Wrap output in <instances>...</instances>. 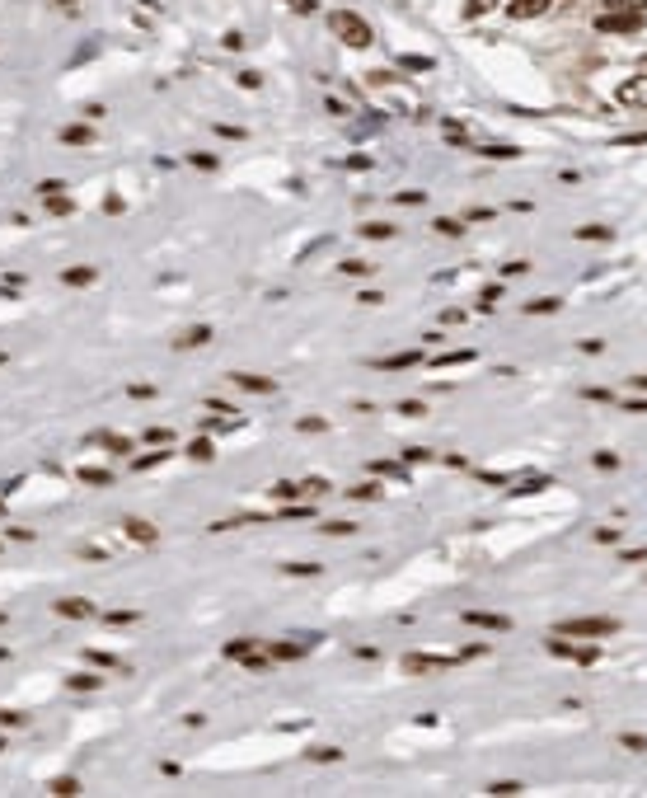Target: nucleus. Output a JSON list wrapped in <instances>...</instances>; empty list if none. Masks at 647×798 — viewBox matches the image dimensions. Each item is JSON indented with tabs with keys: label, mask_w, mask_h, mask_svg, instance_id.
<instances>
[{
	"label": "nucleus",
	"mask_w": 647,
	"mask_h": 798,
	"mask_svg": "<svg viewBox=\"0 0 647 798\" xmlns=\"http://www.w3.org/2000/svg\"><path fill=\"white\" fill-rule=\"evenodd\" d=\"M329 28H333L347 47H366V43L375 38V33H371V24H366L362 14H352V10H333V14H329Z\"/></svg>",
	"instance_id": "1"
},
{
	"label": "nucleus",
	"mask_w": 647,
	"mask_h": 798,
	"mask_svg": "<svg viewBox=\"0 0 647 798\" xmlns=\"http://www.w3.org/2000/svg\"><path fill=\"white\" fill-rule=\"evenodd\" d=\"M619 629V620H610V615H582V620H563L553 634H563V638H605V634H615Z\"/></svg>",
	"instance_id": "2"
},
{
	"label": "nucleus",
	"mask_w": 647,
	"mask_h": 798,
	"mask_svg": "<svg viewBox=\"0 0 647 798\" xmlns=\"http://www.w3.org/2000/svg\"><path fill=\"white\" fill-rule=\"evenodd\" d=\"M549 653H553V658H572V662H582V667H591L595 658H600V648H595V643L577 648V643H568L563 634H553V638H549Z\"/></svg>",
	"instance_id": "3"
},
{
	"label": "nucleus",
	"mask_w": 647,
	"mask_h": 798,
	"mask_svg": "<svg viewBox=\"0 0 647 798\" xmlns=\"http://www.w3.org/2000/svg\"><path fill=\"white\" fill-rule=\"evenodd\" d=\"M595 28H600V33H638V28H643V14H600Z\"/></svg>",
	"instance_id": "4"
},
{
	"label": "nucleus",
	"mask_w": 647,
	"mask_h": 798,
	"mask_svg": "<svg viewBox=\"0 0 647 798\" xmlns=\"http://www.w3.org/2000/svg\"><path fill=\"white\" fill-rule=\"evenodd\" d=\"M619 104L628 108H647V76H633L619 85Z\"/></svg>",
	"instance_id": "5"
},
{
	"label": "nucleus",
	"mask_w": 647,
	"mask_h": 798,
	"mask_svg": "<svg viewBox=\"0 0 647 798\" xmlns=\"http://www.w3.org/2000/svg\"><path fill=\"white\" fill-rule=\"evenodd\" d=\"M469 625H479V629H492V634H507L512 629V620L507 615H492V611H465Z\"/></svg>",
	"instance_id": "6"
},
{
	"label": "nucleus",
	"mask_w": 647,
	"mask_h": 798,
	"mask_svg": "<svg viewBox=\"0 0 647 798\" xmlns=\"http://www.w3.org/2000/svg\"><path fill=\"white\" fill-rule=\"evenodd\" d=\"M450 662H455V658H427V653H408V658H404L408 671H441V667H450Z\"/></svg>",
	"instance_id": "7"
},
{
	"label": "nucleus",
	"mask_w": 647,
	"mask_h": 798,
	"mask_svg": "<svg viewBox=\"0 0 647 798\" xmlns=\"http://www.w3.org/2000/svg\"><path fill=\"white\" fill-rule=\"evenodd\" d=\"M544 10H549V0H512V5H507L512 19H535V14H544Z\"/></svg>",
	"instance_id": "8"
},
{
	"label": "nucleus",
	"mask_w": 647,
	"mask_h": 798,
	"mask_svg": "<svg viewBox=\"0 0 647 798\" xmlns=\"http://www.w3.org/2000/svg\"><path fill=\"white\" fill-rule=\"evenodd\" d=\"M605 14H647V0H605Z\"/></svg>",
	"instance_id": "9"
},
{
	"label": "nucleus",
	"mask_w": 647,
	"mask_h": 798,
	"mask_svg": "<svg viewBox=\"0 0 647 798\" xmlns=\"http://www.w3.org/2000/svg\"><path fill=\"white\" fill-rule=\"evenodd\" d=\"M563 301L558 296H535V301H525V315H553Z\"/></svg>",
	"instance_id": "10"
},
{
	"label": "nucleus",
	"mask_w": 647,
	"mask_h": 798,
	"mask_svg": "<svg viewBox=\"0 0 647 798\" xmlns=\"http://www.w3.org/2000/svg\"><path fill=\"white\" fill-rule=\"evenodd\" d=\"M380 371H404V367H417V352H399V357H385V362H375Z\"/></svg>",
	"instance_id": "11"
},
{
	"label": "nucleus",
	"mask_w": 647,
	"mask_h": 798,
	"mask_svg": "<svg viewBox=\"0 0 647 798\" xmlns=\"http://www.w3.org/2000/svg\"><path fill=\"white\" fill-rule=\"evenodd\" d=\"M488 794L512 798V794H525V784H516V779H497V784H488Z\"/></svg>",
	"instance_id": "12"
},
{
	"label": "nucleus",
	"mask_w": 647,
	"mask_h": 798,
	"mask_svg": "<svg viewBox=\"0 0 647 798\" xmlns=\"http://www.w3.org/2000/svg\"><path fill=\"white\" fill-rule=\"evenodd\" d=\"M619 746L624 751H647V737L643 733H619Z\"/></svg>",
	"instance_id": "13"
},
{
	"label": "nucleus",
	"mask_w": 647,
	"mask_h": 798,
	"mask_svg": "<svg viewBox=\"0 0 647 798\" xmlns=\"http://www.w3.org/2000/svg\"><path fill=\"white\" fill-rule=\"evenodd\" d=\"M577 239H610V226H577Z\"/></svg>",
	"instance_id": "14"
},
{
	"label": "nucleus",
	"mask_w": 647,
	"mask_h": 798,
	"mask_svg": "<svg viewBox=\"0 0 647 798\" xmlns=\"http://www.w3.org/2000/svg\"><path fill=\"white\" fill-rule=\"evenodd\" d=\"M399 66H404V71H432V56H404Z\"/></svg>",
	"instance_id": "15"
},
{
	"label": "nucleus",
	"mask_w": 647,
	"mask_h": 798,
	"mask_svg": "<svg viewBox=\"0 0 647 798\" xmlns=\"http://www.w3.org/2000/svg\"><path fill=\"white\" fill-rule=\"evenodd\" d=\"M239 385H244V390H272L267 376H239Z\"/></svg>",
	"instance_id": "16"
},
{
	"label": "nucleus",
	"mask_w": 647,
	"mask_h": 798,
	"mask_svg": "<svg viewBox=\"0 0 647 798\" xmlns=\"http://www.w3.org/2000/svg\"><path fill=\"white\" fill-rule=\"evenodd\" d=\"M432 226H437L441 235H460V230H465V226H460V221H450V216H441V221H432Z\"/></svg>",
	"instance_id": "17"
},
{
	"label": "nucleus",
	"mask_w": 647,
	"mask_h": 798,
	"mask_svg": "<svg viewBox=\"0 0 647 798\" xmlns=\"http://www.w3.org/2000/svg\"><path fill=\"white\" fill-rule=\"evenodd\" d=\"M615 465H619L615 451H595V470H615Z\"/></svg>",
	"instance_id": "18"
},
{
	"label": "nucleus",
	"mask_w": 647,
	"mask_h": 798,
	"mask_svg": "<svg viewBox=\"0 0 647 798\" xmlns=\"http://www.w3.org/2000/svg\"><path fill=\"white\" fill-rule=\"evenodd\" d=\"M483 155H492V160H516V146H488Z\"/></svg>",
	"instance_id": "19"
},
{
	"label": "nucleus",
	"mask_w": 647,
	"mask_h": 798,
	"mask_svg": "<svg viewBox=\"0 0 647 798\" xmlns=\"http://www.w3.org/2000/svg\"><path fill=\"white\" fill-rule=\"evenodd\" d=\"M347 493H352V498H375V493H380V488H375V484H352V488H347Z\"/></svg>",
	"instance_id": "20"
},
{
	"label": "nucleus",
	"mask_w": 647,
	"mask_h": 798,
	"mask_svg": "<svg viewBox=\"0 0 647 798\" xmlns=\"http://www.w3.org/2000/svg\"><path fill=\"white\" fill-rule=\"evenodd\" d=\"M211 338V329H193V334H183V343L188 347H197V343H207Z\"/></svg>",
	"instance_id": "21"
},
{
	"label": "nucleus",
	"mask_w": 647,
	"mask_h": 798,
	"mask_svg": "<svg viewBox=\"0 0 647 798\" xmlns=\"http://www.w3.org/2000/svg\"><path fill=\"white\" fill-rule=\"evenodd\" d=\"M595 540H600V545H615V540H619V526H600Z\"/></svg>",
	"instance_id": "22"
},
{
	"label": "nucleus",
	"mask_w": 647,
	"mask_h": 798,
	"mask_svg": "<svg viewBox=\"0 0 647 798\" xmlns=\"http://www.w3.org/2000/svg\"><path fill=\"white\" fill-rule=\"evenodd\" d=\"M362 235H371V239H385V235H394V226H362Z\"/></svg>",
	"instance_id": "23"
},
{
	"label": "nucleus",
	"mask_w": 647,
	"mask_h": 798,
	"mask_svg": "<svg viewBox=\"0 0 647 798\" xmlns=\"http://www.w3.org/2000/svg\"><path fill=\"white\" fill-rule=\"evenodd\" d=\"M342 272H347V277H362V272H371V263H362V259H352V263H342Z\"/></svg>",
	"instance_id": "24"
},
{
	"label": "nucleus",
	"mask_w": 647,
	"mask_h": 798,
	"mask_svg": "<svg viewBox=\"0 0 647 798\" xmlns=\"http://www.w3.org/2000/svg\"><path fill=\"white\" fill-rule=\"evenodd\" d=\"M324 531H329V535H352V531H357V526H352V521H329V526H324Z\"/></svg>",
	"instance_id": "25"
},
{
	"label": "nucleus",
	"mask_w": 647,
	"mask_h": 798,
	"mask_svg": "<svg viewBox=\"0 0 647 798\" xmlns=\"http://www.w3.org/2000/svg\"><path fill=\"white\" fill-rule=\"evenodd\" d=\"M497 296H502V287H488V292L479 296V310H492V301H497Z\"/></svg>",
	"instance_id": "26"
},
{
	"label": "nucleus",
	"mask_w": 647,
	"mask_h": 798,
	"mask_svg": "<svg viewBox=\"0 0 647 798\" xmlns=\"http://www.w3.org/2000/svg\"><path fill=\"white\" fill-rule=\"evenodd\" d=\"M615 146H647V132H628V136H619Z\"/></svg>",
	"instance_id": "27"
},
{
	"label": "nucleus",
	"mask_w": 647,
	"mask_h": 798,
	"mask_svg": "<svg viewBox=\"0 0 647 798\" xmlns=\"http://www.w3.org/2000/svg\"><path fill=\"white\" fill-rule=\"evenodd\" d=\"M272 493H277V498H300V484H277Z\"/></svg>",
	"instance_id": "28"
},
{
	"label": "nucleus",
	"mask_w": 647,
	"mask_h": 798,
	"mask_svg": "<svg viewBox=\"0 0 647 798\" xmlns=\"http://www.w3.org/2000/svg\"><path fill=\"white\" fill-rule=\"evenodd\" d=\"M272 653H277V658H300V643H277Z\"/></svg>",
	"instance_id": "29"
},
{
	"label": "nucleus",
	"mask_w": 647,
	"mask_h": 798,
	"mask_svg": "<svg viewBox=\"0 0 647 798\" xmlns=\"http://www.w3.org/2000/svg\"><path fill=\"white\" fill-rule=\"evenodd\" d=\"M61 611L66 615H89V606H85V601H61Z\"/></svg>",
	"instance_id": "30"
},
{
	"label": "nucleus",
	"mask_w": 647,
	"mask_h": 798,
	"mask_svg": "<svg viewBox=\"0 0 647 798\" xmlns=\"http://www.w3.org/2000/svg\"><path fill=\"white\" fill-rule=\"evenodd\" d=\"M643 559H647V550H624L619 563H643Z\"/></svg>",
	"instance_id": "31"
},
{
	"label": "nucleus",
	"mask_w": 647,
	"mask_h": 798,
	"mask_svg": "<svg viewBox=\"0 0 647 798\" xmlns=\"http://www.w3.org/2000/svg\"><path fill=\"white\" fill-rule=\"evenodd\" d=\"M483 10H492V0H469L465 5V14H483Z\"/></svg>",
	"instance_id": "32"
},
{
	"label": "nucleus",
	"mask_w": 647,
	"mask_h": 798,
	"mask_svg": "<svg viewBox=\"0 0 647 798\" xmlns=\"http://www.w3.org/2000/svg\"><path fill=\"white\" fill-rule=\"evenodd\" d=\"M628 413H647V399H633V404H628Z\"/></svg>",
	"instance_id": "33"
},
{
	"label": "nucleus",
	"mask_w": 647,
	"mask_h": 798,
	"mask_svg": "<svg viewBox=\"0 0 647 798\" xmlns=\"http://www.w3.org/2000/svg\"><path fill=\"white\" fill-rule=\"evenodd\" d=\"M628 385H633V390H647V376H628Z\"/></svg>",
	"instance_id": "34"
},
{
	"label": "nucleus",
	"mask_w": 647,
	"mask_h": 798,
	"mask_svg": "<svg viewBox=\"0 0 647 798\" xmlns=\"http://www.w3.org/2000/svg\"><path fill=\"white\" fill-rule=\"evenodd\" d=\"M56 5H76V0H56Z\"/></svg>",
	"instance_id": "35"
},
{
	"label": "nucleus",
	"mask_w": 647,
	"mask_h": 798,
	"mask_svg": "<svg viewBox=\"0 0 647 798\" xmlns=\"http://www.w3.org/2000/svg\"><path fill=\"white\" fill-rule=\"evenodd\" d=\"M643 66H647V56H643Z\"/></svg>",
	"instance_id": "36"
}]
</instances>
